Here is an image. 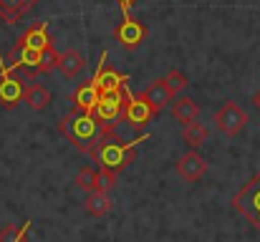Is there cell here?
I'll return each mask as SVG.
<instances>
[{"mask_svg": "<svg viewBox=\"0 0 260 242\" xmlns=\"http://www.w3.org/2000/svg\"><path fill=\"white\" fill-rule=\"evenodd\" d=\"M205 171H207V161L202 159L194 149L187 152L184 157H179V161H177V174L184 182H197L200 177H205Z\"/></svg>", "mask_w": 260, "mask_h": 242, "instance_id": "11", "label": "cell"}, {"mask_svg": "<svg viewBox=\"0 0 260 242\" xmlns=\"http://www.w3.org/2000/svg\"><path fill=\"white\" fill-rule=\"evenodd\" d=\"M165 83L170 86V91H172V93H177V96H179V91H184V88L189 86L187 76H184L182 71H177V68H174V71H170V74L165 76Z\"/></svg>", "mask_w": 260, "mask_h": 242, "instance_id": "23", "label": "cell"}, {"mask_svg": "<svg viewBox=\"0 0 260 242\" xmlns=\"http://www.w3.org/2000/svg\"><path fill=\"white\" fill-rule=\"evenodd\" d=\"M56 68H58L66 79H76V76L86 68V58H84L79 51L71 48V51H66V53L58 56V66H56Z\"/></svg>", "mask_w": 260, "mask_h": 242, "instance_id": "16", "label": "cell"}, {"mask_svg": "<svg viewBox=\"0 0 260 242\" xmlns=\"http://www.w3.org/2000/svg\"><path fill=\"white\" fill-rule=\"evenodd\" d=\"M147 139H149V134H142L139 139L124 142V139H116V136L111 134V136H106V139L91 152V157L96 159L99 169H106V171L119 174V171H124V169L134 161L137 147H139L142 142H147Z\"/></svg>", "mask_w": 260, "mask_h": 242, "instance_id": "2", "label": "cell"}, {"mask_svg": "<svg viewBox=\"0 0 260 242\" xmlns=\"http://www.w3.org/2000/svg\"><path fill=\"white\" fill-rule=\"evenodd\" d=\"M182 136H184V142L192 147V149H200L207 139H210V129L205 126V124H200L197 119L192 121V124H187L184 126V131H182Z\"/></svg>", "mask_w": 260, "mask_h": 242, "instance_id": "20", "label": "cell"}, {"mask_svg": "<svg viewBox=\"0 0 260 242\" xmlns=\"http://www.w3.org/2000/svg\"><path fill=\"white\" fill-rule=\"evenodd\" d=\"M5 66H8L10 71L25 68V71H30V74H38V66H41V51H33V48H25L23 43H15V48L10 51Z\"/></svg>", "mask_w": 260, "mask_h": 242, "instance_id": "10", "label": "cell"}, {"mask_svg": "<svg viewBox=\"0 0 260 242\" xmlns=\"http://www.w3.org/2000/svg\"><path fill=\"white\" fill-rule=\"evenodd\" d=\"M119 3V8H121V13H129L132 10V5H137L139 0H116Z\"/></svg>", "mask_w": 260, "mask_h": 242, "instance_id": "26", "label": "cell"}, {"mask_svg": "<svg viewBox=\"0 0 260 242\" xmlns=\"http://www.w3.org/2000/svg\"><path fill=\"white\" fill-rule=\"evenodd\" d=\"M253 106L260 111V91H255V93H253Z\"/></svg>", "mask_w": 260, "mask_h": 242, "instance_id": "27", "label": "cell"}, {"mask_svg": "<svg viewBox=\"0 0 260 242\" xmlns=\"http://www.w3.org/2000/svg\"><path fill=\"white\" fill-rule=\"evenodd\" d=\"M245 124H248V114L238 101H225L222 109L215 114V126L225 136H238L245 129Z\"/></svg>", "mask_w": 260, "mask_h": 242, "instance_id": "5", "label": "cell"}, {"mask_svg": "<svg viewBox=\"0 0 260 242\" xmlns=\"http://www.w3.org/2000/svg\"><path fill=\"white\" fill-rule=\"evenodd\" d=\"M58 131H61L79 152L91 154L106 136L114 134V126L99 121V119L93 116V111H79V109H74V111H69V114L61 119Z\"/></svg>", "mask_w": 260, "mask_h": 242, "instance_id": "1", "label": "cell"}, {"mask_svg": "<svg viewBox=\"0 0 260 242\" xmlns=\"http://www.w3.org/2000/svg\"><path fill=\"white\" fill-rule=\"evenodd\" d=\"M106 58H109V53L104 51L101 53V63H99V68H96V74H93V83H96V88H99V93H109V91H119V88H124V83L129 81L126 74H119V71H114L109 63H106Z\"/></svg>", "mask_w": 260, "mask_h": 242, "instance_id": "9", "label": "cell"}, {"mask_svg": "<svg viewBox=\"0 0 260 242\" xmlns=\"http://www.w3.org/2000/svg\"><path fill=\"white\" fill-rule=\"evenodd\" d=\"M25 96V81L20 76H13L10 68L3 63L0 66V106L3 109H15Z\"/></svg>", "mask_w": 260, "mask_h": 242, "instance_id": "8", "label": "cell"}, {"mask_svg": "<svg viewBox=\"0 0 260 242\" xmlns=\"http://www.w3.org/2000/svg\"><path fill=\"white\" fill-rule=\"evenodd\" d=\"M111 197H109V192H99V189H93V192H88L86 197V210L93 215V217H104V215H109V210H111Z\"/></svg>", "mask_w": 260, "mask_h": 242, "instance_id": "19", "label": "cell"}, {"mask_svg": "<svg viewBox=\"0 0 260 242\" xmlns=\"http://www.w3.org/2000/svg\"><path fill=\"white\" fill-rule=\"evenodd\" d=\"M147 36H149V28L142 23V20H137V18H132L129 13H124V20L114 28V38L126 48V51H134V48H139L144 41H147Z\"/></svg>", "mask_w": 260, "mask_h": 242, "instance_id": "7", "label": "cell"}, {"mask_svg": "<svg viewBox=\"0 0 260 242\" xmlns=\"http://www.w3.org/2000/svg\"><path fill=\"white\" fill-rule=\"evenodd\" d=\"M18 43H23L25 48H33V51H46V48H51V46H53V41H51V36H48V25H46V23H36V25H30V28L18 38Z\"/></svg>", "mask_w": 260, "mask_h": 242, "instance_id": "12", "label": "cell"}, {"mask_svg": "<svg viewBox=\"0 0 260 242\" xmlns=\"http://www.w3.org/2000/svg\"><path fill=\"white\" fill-rule=\"evenodd\" d=\"M142 96H144V98L149 101V106L159 114L165 106H170V103H172L174 93L170 91V86L165 83V79H157V81H152V83L147 86V91H144Z\"/></svg>", "mask_w": 260, "mask_h": 242, "instance_id": "13", "label": "cell"}, {"mask_svg": "<svg viewBox=\"0 0 260 242\" xmlns=\"http://www.w3.org/2000/svg\"><path fill=\"white\" fill-rule=\"evenodd\" d=\"M56 66H58V53L53 51V46L46 48V51H41V66H38V74H48V71H53Z\"/></svg>", "mask_w": 260, "mask_h": 242, "instance_id": "24", "label": "cell"}, {"mask_svg": "<svg viewBox=\"0 0 260 242\" xmlns=\"http://www.w3.org/2000/svg\"><path fill=\"white\" fill-rule=\"evenodd\" d=\"M126 88V86H124ZM154 109L149 106V101L144 98V96H134V93H129V88H126V103H124V116H121V121H126V126H132V129H144L152 119H154Z\"/></svg>", "mask_w": 260, "mask_h": 242, "instance_id": "6", "label": "cell"}, {"mask_svg": "<svg viewBox=\"0 0 260 242\" xmlns=\"http://www.w3.org/2000/svg\"><path fill=\"white\" fill-rule=\"evenodd\" d=\"M114 184H116V174H114V171L99 169V171L93 174V189H99V192H111Z\"/></svg>", "mask_w": 260, "mask_h": 242, "instance_id": "22", "label": "cell"}, {"mask_svg": "<svg viewBox=\"0 0 260 242\" xmlns=\"http://www.w3.org/2000/svg\"><path fill=\"white\" fill-rule=\"evenodd\" d=\"M23 101H25L33 111H43V109L51 103V91H48L46 86H41V83H30V86H25Z\"/></svg>", "mask_w": 260, "mask_h": 242, "instance_id": "18", "label": "cell"}, {"mask_svg": "<svg viewBox=\"0 0 260 242\" xmlns=\"http://www.w3.org/2000/svg\"><path fill=\"white\" fill-rule=\"evenodd\" d=\"M99 96H101V93H99V88H96L93 81L81 83V86L74 91V96H71L74 109H79V111H93L96 103H99Z\"/></svg>", "mask_w": 260, "mask_h": 242, "instance_id": "14", "label": "cell"}, {"mask_svg": "<svg viewBox=\"0 0 260 242\" xmlns=\"http://www.w3.org/2000/svg\"><path fill=\"white\" fill-rule=\"evenodd\" d=\"M172 116H174V121H179V124L187 126V124H192V121L200 116V106H197L194 98L179 96V98L172 103Z\"/></svg>", "mask_w": 260, "mask_h": 242, "instance_id": "17", "label": "cell"}, {"mask_svg": "<svg viewBox=\"0 0 260 242\" xmlns=\"http://www.w3.org/2000/svg\"><path fill=\"white\" fill-rule=\"evenodd\" d=\"M93 174H96V171H93L91 166H84V169L76 174V179H74L76 187L84 189V192H93Z\"/></svg>", "mask_w": 260, "mask_h": 242, "instance_id": "25", "label": "cell"}, {"mask_svg": "<svg viewBox=\"0 0 260 242\" xmlns=\"http://www.w3.org/2000/svg\"><path fill=\"white\" fill-rule=\"evenodd\" d=\"M30 220L28 222H23L20 227L18 225H5L3 230H0V242H25V235L30 232Z\"/></svg>", "mask_w": 260, "mask_h": 242, "instance_id": "21", "label": "cell"}, {"mask_svg": "<svg viewBox=\"0 0 260 242\" xmlns=\"http://www.w3.org/2000/svg\"><path fill=\"white\" fill-rule=\"evenodd\" d=\"M233 207H235V212H240L260 232V171H255V174L233 194Z\"/></svg>", "mask_w": 260, "mask_h": 242, "instance_id": "3", "label": "cell"}, {"mask_svg": "<svg viewBox=\"0 0 260 242\" xmlns=\"http://www.w3.org/2000/svg\"><path fill=\"white\" fill-rule=\"evenodd\" d=\"M126 86V83H124ZM124 103H126V88H119V91H109V93H101L99 96V103L93 109V116L109 126H116L124 116Z\"/></svg>", "mask_w": 260, "mask_h": 242, "instance_id": "4", "label": "cell"}, {"mask_svg": "<svg viewBox=\"0 0 260 242\" xmlns=\"http://www.w3.org/2000/svg\"><path fill=\"white\" fill-rule=\"evenodd\" d=\"M38 0H0V20L3 23H18Z\"/></svg>", "mask_w": 260, "mask_h": 242, "instance_id": "15", "label": "cell"}]
</instances>
